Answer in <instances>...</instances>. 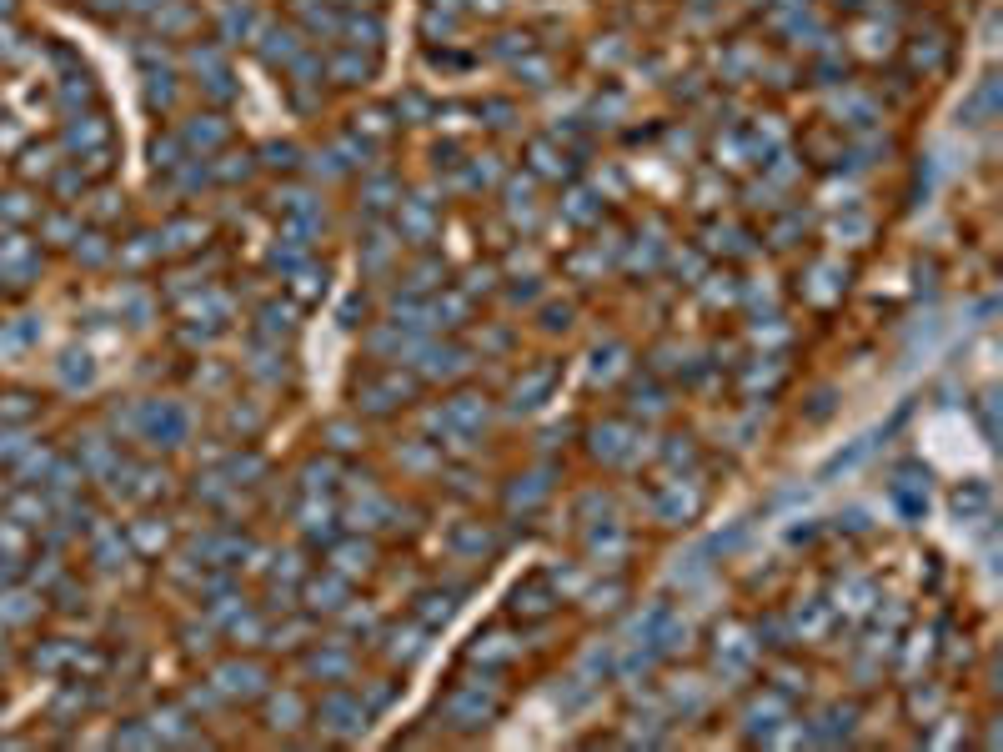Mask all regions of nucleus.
Segmentation results:
<instances>
[{
    "label": "nucleus",
    "mask_w": 1003,
    "mask_h": 752,
    "mask_svg": "<svg viewBox=\"0 0 1003 752\" xmlns=\"http://www.w3.org/2000/svg\"><path fill=\"white\" fill-rule=\"evenodd\" d=\"M256 331L266 336V341H281V336H296V306L286 301H266L261 311H256Z\"/></svg>",
    "instance_id": "16"
},
{
    "label": "nucleus",
    "mask_w": 1003,
    "mask_h": 752,
    "mask_svg": "<svg viewBox=\"0 0 1003 752\" xmlns=\"http://www.w3.org/2000/svg\"><path fill=\"white\" fill-rule=\"evenodd\" d=\"M367 702H362V692H347L342 682L331 687L321 702H316V712H311V722H316V732L321 737H331V742H352V737H362L367 732Z\"/></svg>",
    "instance_id": "1"
},
{
    "label": "nucleus",
    "mask_w": 1003,
    "mask_h": 752,
    "mask_svg": "<svg viewBox=\"0 0 1003 752\" xmlns=\"http://www.w3.org/2000/svg\"><path fill=\"white\" fill-rule=\"evenodd\" d=\"M296 482H301L306 497H331V492H337V482H342V462L331 457V452H316V457L301 462Z\"/></svg>",
    "instance_id": "10"
},
{
    "label": "nucleus",
    "mask_w": 1003,
    "mask_h": 752,
    "mask_svg": "<svg viewBox=\"0 0 1003 752\" xmlns=\"http://www.w3.org/2000/svg\"><path fill=\"white\" fill-rule=\"evenodd\" d=\"M382 637V657L387 667H412L422 652H427V627L422 622H407V627H377Z\"/></svg>",
    "instance_id": "8"
},
{
    "label": "nucleus",
    "mask_w": 1003,
    "mask_h": 752,
    "mask_svg": "<svg viewBox=\"0 0 1003 752\" xmlns=\"http://www.w3.org/2000/svg\"><path fill=\"white\" fill-rule=\"evenodd\" d=\"M627 437H632V432H627L622 422H607V427H597V432H592V457H597V462H622V457L632 452V447H627Z\"/></svg>",
    "instance_id": "18"
},
{
    "label": "nucleus",
    "mask_w": 1003,
    "mask_h": 752,
    "mask_svg": "<svg viewBox=\"0 0 1003 752\" xmlns=\"http://www.w3.org/2000/svg\"><path fill=\"white\" fill-rule=\"evenodd\" d=\"M362 447V432L357 427H347V422H326V452L337 457V452H357Z\"/></svg>",
    "instance_id": "24"
},
{
    "label": "nucleus",
    "mask_w": 1003,
    "mask_h": 752,
    "mask_svg": "<svg viewBox=\"0 0 1003 752\" xmlns=\"http://www.w3.org/2000/svg\"><path fill=\"white\" fill-rule=\"evenodd\" d=\"M452 612H457V592H447V587H427V592H417L412 617H417L427 632H432V627H447Z\"/></svg>",
    "instance_id": "13"
},
{
    "label": "nucleus",
    "mask_w": 1003,
    "mask_h": 752,
    "mask_svg": "<svg viewBox=\"0 0 1003 752\" xmlns=\"http://www.w3.org/2000/svg\"><path fill=\"white\" fill-rule=\"evenodd\" d=\"M367 196H372V201H367V211H387L392 201H402V186H397V181H387V176H377V181L367 186Z\"/></svg>",
    "instance_id": "26"
},
{
    "label": "nucleus",
    "mask_w": 1003,
    "mask_h": 752,
    "mask_svg": "<svg viewBox=\"0 0 1003 752\" xmlns=\"http://www.w3.org/2000/svg\"><path fill=\"white\" fill-rule=\"evenodd\" d=\"M306 722V702L296 692H266V727L271 732H291Z\"/></svg>",
    "instance_id": "14"
},
{
    "label": "nucleus",
    "mask_w": 1003,
    "mask_h": 752,
    "mask_svg": "<svg viewBox=\"0 0 1003 752\" xmlns=\"http://www.w3.org/2000/svg\"><path fill=\"white\" fill-rule=\"evenodd\" d=\"M547 492H552V482H542V477H512V487H507V507L517 512V507H542L547 502Z\"/></svg>",
    "instance_id": "19"
},
{
    "label": "nucleus",
    "mask_w": 1003,
    "mask_h": 752,
    "mask_svg": "<svg viewBox=\"0 0 1003 752\" xmlns=\"http://www.w3.org/2000/svg\"><path fill=\"white\" fill-rule=\"evenodd\" d=\"M296 592H301V607H306V617H316V612H321V617H337V612L352 602V597H347V592H352V582H347L342 572H331V567H326V572H306Z\"/></svg>",
    "instance_id": "4"
},
{
    "label": "nucleus",
    "mask_w": 1003,
    "mask_h": 752,
    "mask_svg": "<svg viewBox=\"0 0 1003 752\" xmlns=\"http://www.w3.org/2000/svg\"><path fill=\"white\" fill-rule=\"evenodd\" d=\"M352 667H357V657H352V642L347 637H331V642H316L311 652H306V672L311 677H321V682H347L352 677Z\"/></svg>",
    "instance_id": "6"
},
{
    "label": "nucleus",
    "mask_w": 1003,
    "mask_h": 752,
    "mask_svg": "<svg viewBox=\"0 0 1003 752\" xmlns=\"http://www.w3.org/2000/svg\"><path fill=\"white\" fill-rule=\"evenodd\" d=\"M442 717H447L452 727H487V722L497 717V687H492V677H467V682H457V687L447 692V702H442Z\"/></svg>",
    "instance_id": "2"
},
{
    "label": "nucleus",
    "mask_w": 1003,
    "mask_h": 752,
    "mask_svg": "<svg viewBox=\"0 0 1003 752\" xmlns=\"http://www.w3.org/2000/svg\"><path fill=\"white\" fill-rule=\"evenodd\" d=\"M337 617H342V627H347V632H362V637H372V632L382 627V622H377V612H372V607H357V602H347Z\"/></svg>",
    "instance_id": "25"
},
{
    "label": "nucleus",
    "mask_w": 1003,
    "mask_h": 752,
    "mask_svg": "<svg viewBox=\"0 0 1003 752\" xmlns=\"http://www.w3.org/2000/svg\"><path fill=\"white\" fill-rule=\"evenodd\" d=\"M342 36H347V46H382V21L377 16H347L342 21Z\"/></svg>",
    "instance_id": "22"
},
{
    "label": "nucleus",
    "mask_w": 1003,
    "mask_h": 752,
    "mask_svg": "<svg viewBox=\"0 0 1003 752\" xmlns=\"http://www.w3.org/2000/svg\"><path fill=\"white\" fill-rule=\"evenodd\" d=\"M477 667H502V662H512L517 657V647H507V637L502 632H487V637H477L472 642V652H467Z\"/></svg>",
    "instance_id": "20"
},
{
    "label": "nucleus",
    "mask_w": 1003,
    "mask_h": 752,
    "mask_svg": "<svg viewBox=\"0 0 1003 752\" xmlns=\"http://www.w3.org/2000/svg\"><path fill=\"white\" fill-rule=\"evenodd\" d=\"M397 692H402V682H392V677H372V682H362V702H367V712H387V707L397 702Z\"/></svg>",
    "instance_id": "23"
},
{
    "label": "nucleus",
    "mask_w": 1003,
    "mask_h": 752,
    "mask_svg": "<svg viewBox=\"0 0 1003 752\" xmlns=\"http://www.w3.org/2000/svg\"><path fill=\"white\" fill-rule=\"evenodd\" d=\"M296 527H301V537L311 547H331V537H337V512H331V502H321V497H306L296 507Z\"/></svg>",
    "instance_id": "9"
},
{
    "label": "nucleus",
    "mask_w": 1003,
    "mask_h": 752,
    "mask_svg": "<svg viewBox=\"0 0 1003 752\" xmlns=\"http://www.w3.org/2000/svg\"><path fill=\"white\" fill-rule=\"evenodd\" d=\"M362 131H367V136H387V116H382V111L357 116V136H362Z\"/></svg>",
    "instance_id": "29"
},
{
    "label": "nucleus",
    "mask_w": 1003,
    "mask_h": 752,
    "mask_svg": "<svg viewBox=\"0 0 1003 752\" xmlns=\"http://www.w3.org/2000/svg\"><path fill=\"white\" fill-rule=\"evenodd\" d=\"M953 507H958V517H963V512H983V507H988V487H983V482L958 487V492H953Z\"/></svg>",
    "instance_id": "27"
},
{
    "label": "nucleus",
    "mask_w": 1003,
    "mask_h": 752,
    "mask_svg": "<svg viewBox=\"0 0 1003 752\" xmlns=\"http://www.w3.org/2000/svg\"><path fill=\"white\" fill-rule=\"evenodd\" d=\"M326 562H331V572H342L347 582H352V577H372V572H377V547L362 542V537H331Z\"/></svg>",
    "instance_id": "7"
},
{
    "label": "nucleus",
    "mask_w": 1003,
    "mask_h": 752,
    "mask_svg": "<svg viewBox=\"0 0 1003 752\" xmlns=\"http://www.w3.org/2000/svg\"><path fill=\"white\" fill-rule=\"evenodd\" d=\"M372 71H377V61L362 56V46H347L337 61H331V81H337V86H367Z\"/></svg>",
    "instance_id": "15"
},
{
    "label": "nucleus",
    "mask_w": 1003,
    "mask_h": 752,
    "mask_svg": "<svg viewBox=\"0 0 1003 752\" xmlns=\"http://www.w3.org/2000/svg\"><path fill=\"white\" fill-rule=\"evenodd\" d=\"M261 156H266V166H271V171H276V166H281V171H296V156H301V151H296L291 141H271Z\"/></svg>",
    "instance_id": "28"
},
{
    "label": "nucleus",
    "mask_w": 1003,
    "mask_h": 752,
    "mask_svg": "<svg viewBox=\"0 0 1003 752\" xmlns=\"http://www.w3.org/2000/svg\"><path fill=\"white\" fill-rule=\"evenodd\" d=\"M698 507H703V497H698V492H683V482H667V487L652 497V512H657L662 527H683Z\"/></svg>",
    "instance_id": "11"
},
{
    "label": "nucleus",
    "mask_w": 1003,
    "mask_h": 752,
    "mask_svg": "<svg viewBox=\"0 0 1003 752\" xmlns=\"http://www.w3.org/2000/svg\"><path fill=\"white\" fill-rule=\"evenodd\" d=\"M552 602H557V592L547 587V577H537V582H527V587L512 592V612H522V617H547Z\"/></svg>",
    "instance_id": "17"
},
{
    "label": "nucleus",
    "mask_w": 1003,
    "mask_h": 752,
    "mask_svg": "<svg viewBox=\"0 0 1003 752\" xmlns=\"http://www.w3.org/2000/svg\"><path fill=\"white\" fill-rule=\"evenodd\" d=\"M407 397H412V382L402 371H382V382H357V412L367 417H392L407 407Z\"/></svg>",
    "instance_id": "5"
},
{
    "label": "nucleus",
    "mask_w": 1003,
    "mask_h": 752,
    "mask_svg": "<svg viewBox=\"0 0 1003 752\" xmlns=\"http://www.w3.org/2000/svg\"><path fill=\"white\" fill-rule=\"evenodd\" d=\"M497 552V542H492V532L482 527V522H462L457 532H452V557L457 562H487Z\"/></svg>",
    "instance_id": "12"
},
{
    "label": "nucleus",
    "mask_w": 1003,
    "mask_h": 752,
    "mask_svg": "<svg viewBox=\"0 0 1003 752\" xmlns=\"http://www.w3.org/2000/svg\"><path fill=\"white\" fill-rule=\"evenodd\" d=\"M266 677H271V672H266L256 657H226V662L211 667V692L226 697V702H256V697L271 692Z\"/></svg>",
    "instance_id": "3"
},
{
    "label": "nucleus",
    "mask_w": 1003,
    "mask_h": 752,
    "mask_svg": "<svg viewBox=\"0 0 1003 752\" xmlns=\"http://www.w3.org/2000/svg\"><path fill=\"white\" fill-rule=\"evenodd\" d=\"M783 712H788V702H783V692L773 687L768 697H758V702L748 707V722H743V727H748L753 737H763V732L773 727V717H783Z\"/></svg>",
    "instance_id": "21"
}]
</instances>
